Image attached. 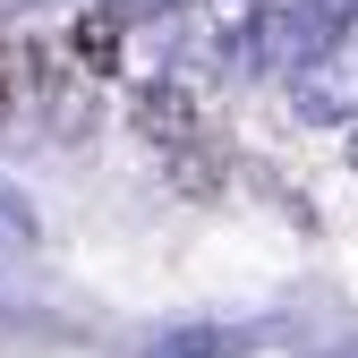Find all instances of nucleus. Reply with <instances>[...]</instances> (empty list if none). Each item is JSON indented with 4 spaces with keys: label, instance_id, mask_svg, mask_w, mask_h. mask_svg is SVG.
I'll return each instance as SVG.
<instances>
[{
    "label": "nucleus",
    "instance_id": "obj_1",
    "mask_svg": "<svg viewBox=\"0 0 358 358\" xmlns=\"http://www.w3.org/2000/svg\"><path fill=\"white\" fill-rule=\"evenodd\" d=\"M77 43H85V60H111V26H103V17H85Z\"/></svg>",
    "mask_w": 358,
    "mask_h": 358
}]
</instances>
